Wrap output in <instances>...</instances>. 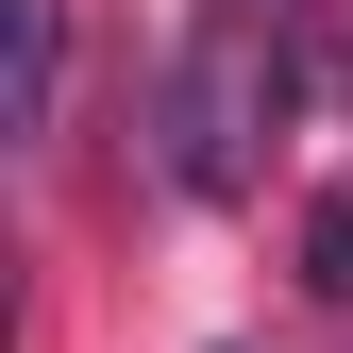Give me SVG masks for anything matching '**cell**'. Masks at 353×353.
Instances as JSON below:
<instances>
[{
  "label": "cell",
  "mask_w": 353,
  "mask_h": 353,
  "mask_svg": "<svg viewBox=\"0 0 353 353\" xmlns=\"http://www.w3.org/2000/svg\"><path fill=\"white\" fill-rule=\"evenodd\" d=\"M17 17V135H68V0H0Z\"/></svg>",
  "instance_id": "1"
},
{
  "label": "cell",
  "mask_w": 353,
  "mask_h": 353,
  "mask_svg": "<svg viewBox=\"0 0 353 353\" xmlns=\"http://www.w3.org/2000/svg\"><path fill=\"white\" fill-rule=\"evenodd\" d=\"M303 286H336V303H353V202H320V270H303Z\"/></svg>",
  "instance_id": "2"
}]
</instances>
